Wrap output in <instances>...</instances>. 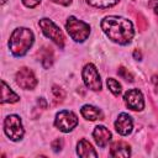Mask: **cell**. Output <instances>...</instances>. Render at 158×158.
<instances>
[{"mask_svg": "<svg viewBox=\"0 0 158 158\" xmlns=\"http://www.w3.org/2000/svg\"><path fill=\"white\" fill-rule=\"evenodd\" d=\"M100 25L105 35L118 44H127L133 38V25L127 19L120 16H106Z\"/></svg>", "mask_w": 158, "mask_h": 158, "instance_id": "cell-1", "label": "cell"}, {"mask_svg": "<svg viewBox=\"0 0 158 158\" xmlns=\"http://www.w3.org/2000/svg\"><path fill=\"white\" fill-rule=\"evenodd\" d=\"M33 33L30 28L17 27L10 36L9 48L15 57H22L27 53V51L33 44Z\"/></svg>", "mask_w": 158, "mask_h": 158, "instance_id": "cell-2", "label": "cell"}, {"mask_svg": "<svg viewBox=\"0 0 158 158\" xmlns=\"http://www.w3.org/2000/svg\"><path fill=\"white\" fill-rule=\"evenodd\" d=\"M65 28L69 36L72 37V40H74L75 42H84L90 35V26L86 22L78 20L74 16L68 17Z\"/></svg>", "mask_w": 158, "mask_h": 158, "instance_id": "cell-3", "label": "cell"}, {"mask_svg": "<svg viewBox=\"0 0 158 158\" xmlns=\"http://www.w3.org/2000/svg\"><path fill=\"white\" fill-rule=\"evenodd\" d=\"M42 32L44 33L46 37H48L49 40H52L59 48H63L64 47V35L62 32V30L49 19H41L40 22H38Z\"/></svg>", "mask_w": 158, "mask_h": 158, "instance_id": "cell-4", "label": "cell"}, {"mask_svg": "<svg viewBox=\"0 0 158 158\" xmlns=\"http://www.w3.org/2000/svg\"><path fill=\"white\" fill-rule=\"evenodd\" d=\"M4 131L11 141H20L23 137V126L17 115H9L4 121Z\"/></svg>", "mask_w": 158, "mask_h": 158, "instance_id": "cell-5", "label": "cell"}, {"mask_svg": "<svg viewBox=\"0 0 158 158\" xmlns=\"http://www.w3.org/2000/svg\"><path fill=\"white\" fill-rule=\"evenodd\" d=\"M78 125V117L74 112L68 110H62L56 115L54 126L62 132H70Z\"/></svg>", "mask_w": 158, "mask_h": 158, "instance_id": "cell-6", "label": "cell"}, {"mask_svg": "<svg viewBox=\"0 0 158 158\" xmlns=\"http://www.w3.org/2000/svg\"><path fill=\"white\" fill-rule=\"evenodd\" d=\"M81 77H83V80H84V84L86 85V88H89L90 90H94V91L101 90L102 84H101L100 74L94 64H91V63L86 64L83 68Z\"/></svg>", "mask_w": 158, "mask_h": 158, "instance_id": "cell-7", "label": "cell"}, {"mask_svg": "<svg viewBox=\"0 0 158 158\" xmlns=\"http://www.w3.org/2000/svg\"><path fill=\"white\" fill-rule=\"evenodd\" d=\"M15 81L20 88L25 90H32L37 85V79L35 77V73L26 67H22L17 70L15 75Z\"/></svg>", "mask_w": 158, "mask_h": 158, "instance_id": "cell-8", "label": "cell"}, {"mask_svg": "<svg viewBox=\"0 0 158 158\" xmlns=\"http://www.w3.org/2000/svg\"><path fill=\"white\" fill-rule=\"evenodd\" d=\"M125 104L128 109L133 111H142L144 109V100L143 94L138 89H130L123 95Z\"/></svg>", "mask_w": 158, "mask_h": 158, "instance_id": "cell-9", "label": "cell"}, {"mask_svg": "<svg viewBox=\"0 0 158 158\" xmlns=\"http://www.w3.org/2000/svg\"><path fill=\"white\" fill-rule=\"evenodd\" d=\"M115 128L121 136H127L132 132L133 128V121L130 115L122 112L118 115L117 120L115 121Z\"/></svg>", "mask_w": 158, "mask_h": 158, "instance_id": "cell-10", "label": "cell"}, {"mask_svg": "<svg viewBox=\"0 0 158 158\" xmlns=\"http://www.w3.org/2000/svg\"><path fill=\"white\" fill-rule=\"evenodd\" d=\"M93 137L96 142V144L101 148L106 147L107 143L111 141V132L105 126H96L93 131Z\"/></svg>", "mask_w": 158, "mask_h": 158, "instance_id": "cell-11", "label": "cell"}, {"mask_svg": "<svg viewBox=\"0 0 158 158\" xmlns=\"http://www.w3.org/2000/svg\"><path fill=\"white\" fill-rule=\"evenodd\" d=\"M110 156L111 157H121V158H127L131 156V147L128 143L117 141L114 142L110 147Z\"/></svg>", "mask_w": 158, "mask_h": 158, "instance_id": "cell-12", "label": "cell"}, {"mask_svg": "<svg viewBox=\"0 0 158 158\" xmlns=\"http://www.w3.org/2000/svg\"><path fill=\"white\" fill-rule=\"evenodd\" d=\"M77 153L79 157H83V158H89V157H98V153L95 152V149L93 148L91 143L89 141H86L85 138L80 139L78 142V146H77Z\"/></svg>", "mask_w": 158, "mask_h": 158, "instance_id": "cell-13", "label": "cell"}, {"mask_svg": "<svg viewBox=\"0 0 158 158\" xmlns=\"http://www.w3.org/2000/svg\"><path fill=\"white\" fill-rule=\"evenodd\" d=\"M80 114L85 120H90V121L102 120V117H104L101 110L95 107V106H93V105H84L80 109Z\"/></svg>", "mask_w": 158, "mask_h": 158, "instance_id": "cell-14", "label": "cell"}, {"mask_svg": "<svg viewBox=\"0 0 158 158\" xmlns=\"http://www.w3.org/2000/svg\"><path fill=\"white\" fill-rule=\"evenodd\" d=\"M38 58L44 69H48L53 64V51L51 47L43 46L38 52Z\"/></svg>", "mask_w": 158, "mask_h": 158, "instance_id": "cell-15", "label": "cell"}, {"mask_svg": "<svg viewBox=\"0 0 158 158\" xmlns=\"http://www.w3.org/2000/svg\"><path fill=\"white\" fill-rule=\"evenodd\" d=\"M1 85H2V94H1V104H5V102H10V104H14V102H17L19 101V95L15 94L10 86L6 84L5 80H1Z\"/></svg>", "mask_w": 158, "mask_h": 158, "instance_id": "cell-16", "label": "cell"}, {"mask_svg": "<svg viewBox=\"0 0 158 158\" xmlns=\"http://www.w3.org/2000/svg\"><path fill=\"white\" fill-rule=\"evenodd\" d=\"M120 0H86V2L94 7H99V9H107L111 7L114 5H116Z\"/></svg>", "mask_w": 158, "mask_h": 158, "instance_id": "cell-17", "label": "cell"}, {"mask_svg": "<svg viewBox=\"0 0 158 158\" xmlns=\"http://www.w3.org/2000/svg\"><path fill=\"white\" fill-rule=\"evenodd\" d=\"M106 84H107L109 90H110L115 96H118V95L121 94V84H120L116 79L109 78V79L106 80Z\"/></svg>", "mask_w": 158, "mask_h": 158, "instance_id": "cell-18", "label": "cell"}, {"mask_svg": "<svg viewBox=\"0 0 158 158\" xmlns=\"http://www.w3.org/2000/svg\"><path fill=\"white\" fill-rule=\"evenodd\" d=\"M52 95L54 98V101L58 104V102H62L65 98V93L62 88H59L58 85H53L52 86Z\"/></svg>", "mask_w": 158, "mask_h": 158, "instance_id": "cell-19", "label": "cell"}, {"mask_svg": "<svg viewBox=\"0 0 158 158\" xmlns=\"http://www.w3.org/2000/svg\"><path fill=\"white\" fill-rule=\"evenodd\" d=\"M117 74H118L122 79H125V80H127V81H133V75L128 72V69H126V68H123V67H120V68H118Z\"/></svg>", "mask_w": 158, "mask_h": 158, "instance_id": "cell-20", "label": "cell"}, {"mask_svg": "<svg viewBox=\"0 0 158 158\" xmlns=\"http://www.w3.org/2000/svg\"><path fill=\"white\" fill-rule=\"evenodd\" d=\"M136 19H137V25H138V28L141 30V31H144L146 28H147V20H146V17L142 15V14H137L136 15Z\"/></svg>", "mask_w": 158, "mask_h": 158, "instance_id": "cell-21", "label": "cell"}, {"mask_svg": "<svg viewBox=\"0 0 158 158\" xmlns=\"http://www.w3.org/2000/svg\"><path fill=\"white\" fill-rule=\"evenodd\" d=\"M63 144H64V141H63L62 138H56V139L51 143V147H52V149H53L54 152H59V151H62Z\"/></svg>", "mask_w": 158, "mask_h": 158, "instance_id": "cell-22", "label": "cell"}, {"mask_svg": "<svg viewBox=\"0 0 158 158\" xmlns=\"http://www.w3.org/2000/svg\"><path fill=\"white\" fill-rule=\"evenodd\" d=\"M22 1V4L25 5V6H27V7H36L40 2H41V0H21Z\"/></svg>", "mask_w": 158, "mask_h": 158, "instance_id": "cell-23", "label": "cell"}, {"mask_svg": "<svg viewBox=\"0 0 158 158\" xmlns=\"http://www.w3.org/2000/svg\"><path fill=\"white\" fill-rule=\"evenodd\" d=\"M148 6L158 15V0H151L149 4H148Z\"/></svg>", "mask_w": 158, "mask_h": 158, "instance_id": "cell-24", "label": "cell"}, {"mask_svg": "<svg viewBox=\"0 0 158 158\" xmlns=\"http://www.w3.org/2000/svg\"><path fill=\"white\" fill-rule=\"evenodd\" d=\"M52 1L56 2V4H60L63 6H68V5L72 4V0H52Z\"/></svg>", "mask_w": 158, "mask_h": 158, "instance_id": "cell-25", "label": "cell"}, {"mask_svg": "<svg viewBox=\"0 0 158 158\" xmlns=\"http://www.w3.org/2000/svg\"><path fill=\"white\" fill-rule=\"evenodd\" d=\"M133 57H135V59L141 60V58H142V53H141L138 49H135V51H133Z\"/></svg>", "mask_w": 158, "mask_h": 158, "instance_id": "cell-26", "label": "cell"}, {"mask_svg": "<svg viewBox=\"0 0 158 158\" xmlns=\"http://www.w3.org/2000/svg\"><path fill=\"white\" fill-rule=\"evenodd\" d=\"M6 1H7V0H1V4H5Z\"/></svg>", "mask_w": 158, "mask_h": 158, "instance_id": "cell-27", "label": "cell"}]
</instances>
